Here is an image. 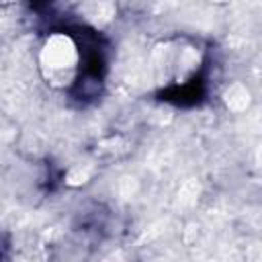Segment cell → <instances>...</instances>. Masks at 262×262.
Wrapping results in <instances>:
<instances>
[{
	"mask_svg": "<svg viewBox=\"0 0 262 262\" xmlns=\"http://www.w3.org/2000/svg\"><path fill=\"white\" fill-rule=\"evenodd\" d=\"M8 248H10V244H8V237H6L4 233H0V262H4V260H6Z\"/></svg>",
	"mask_w": 262,
	"mask_h": 262,
	"instance_id": "cell-1",
	"label": "cell"
}]
</instances>
